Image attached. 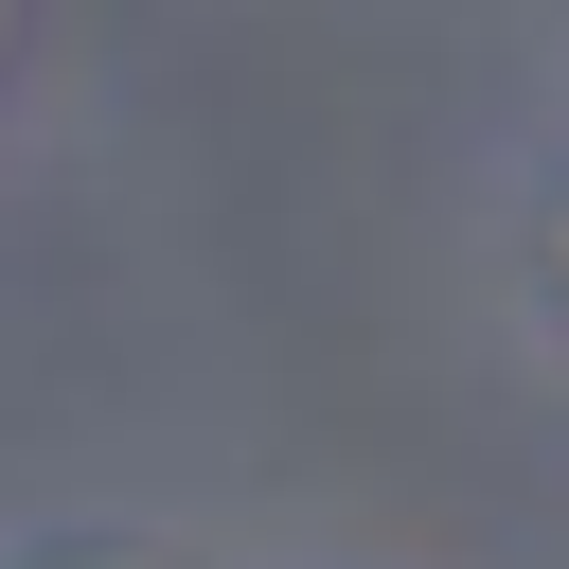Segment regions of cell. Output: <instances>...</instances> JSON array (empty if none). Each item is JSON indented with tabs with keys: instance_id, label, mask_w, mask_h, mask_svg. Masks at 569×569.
<instances>
[]
</instances>
